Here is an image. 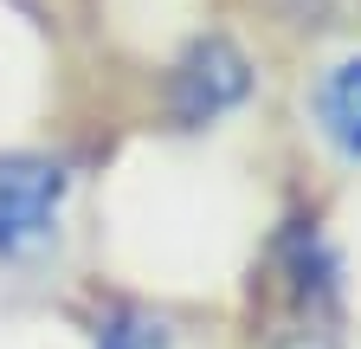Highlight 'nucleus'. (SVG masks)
Instances as JSON below:
<instances>
[{
  "label": "nucleus",
  "mask_w": 361,
  "mask_h": 349,
  "mask_svg": "<svg viewBox=\"0 0 361 349\" xmlns=\"http://www.w3.org/2000/svg\"><path fill=\"white\" fill-rule=\"evenodd\" d=\"M297 349H323V343H297Z\"/></svg>",
  "instance_id": "obj_5"
},
{
  "label": "nucleus",
  "mask_w": 361,
  "mask_h": 349,
  "mask_svg": "<svg viewBox=\"0 0 361 349\" xmlns=\"http://www.w3.org/2000/svg\"><path fill=\"white\" fill-rule=\"evenodd\" d=\"M90 349H194V330L161 304L142 297H110L90 317Z\"/></svg>",
  "instance_id": "obj_4"
},
{
  "label": "nucleus",
  "mask_w": 361,
  "mask_h": 349,
  "mask_svg": "<svg viewBox=\"0 0 361 349\" xmlns=\"http://www.w3.org/2000/svg\"><path fill=\"white\" fill-rule=\"evenodd\" d=\"M290 136L323 182H361V26L297 52L284 91Z\"/></svg>",
  "instance_id": "obj_1"
},
{
  "label": "nucleus",
  "mask_w": 361,
  "mask_h": 349,
  "mask_svg": "<svg viewBox=\"0 0 361 349\" xmlns=\"http://www.w3.org/2000/svg\"><path fill=\"white\" fill-rule=\"evenodd\" d=\"M78 162L65 149H0V272H45L71 246Z\"/></svg>",
  "instance_id": "obj_3"
},
{
  "label": "nucleus",
  "mask_w": 361,
  "mask_h": 349,
  "mask_svg": "<svg viewBox=\"0 0 361 349\" xmlns=\"http://www.w3.org/2000/svg\"><path fill=\"white\" fill-rule=\"evenodd\" d=\"M258 52L245 46L239 26L207 20L194 32H180V46L161 59V117L180 136H213V129L239 123L258 104Z\"/></svg>",
  "instance_id": "obj_2"
}]
</instances>
